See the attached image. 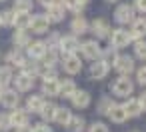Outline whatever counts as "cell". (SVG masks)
<instances>
[{"instance_id": "cell-2", "label": "cell", "mask_w": 146, "mask_h": 132, "mask_svg": "<svg viewBox=\"0 0 146 132\" xmlns=\"http://www.w3.org/2000/svg\"><path fill=\"white\" fill-rule=\"evenodd\" d=\"M110 90H112V94L118 96V98H130V94L134 92V82H132L130 76H120V78H116V80L112 82Z\"/></svg>"}, {"instance_id": "cell-28", "label": "cell", "mask_w": 146, "mask_h": 132, "mask_svg": "<svg viewBox=\"0 0 146 132\" xmlns=\"http://www.w3.org/2000/svg\"><path fill=\"white\" fill-rule=\"evenodd\" d=\"M34 8V0H14L12 12L14 14H30Z\"/></svg>"}, {"instance_id": "cell-1", "label": "cell", "mask_w": 146, "mask_h": 132, "mask_svg": "<svg viewBox=\"0 0 146 132\" xmlns=\"http://www.w3.org/2000/svg\"><path fill=\"white\" fill-rule=\"evenodd\" d=\"M108 38H110V48H114V50H122V48H126V46H130V44H132L128 30H126V28H122V26L112 28V30H110V34H108Z\"/></svg>"}, {"instance_id": "cell-47", "label": "cell", "mask_w": 146, "mask_h": 132, "mask_svg": "<svg viewBox=\"0 0 146 132\" xmlns=\"http://www.w3.org/2000/svg\"><path fill=\"white\" fill-rule=\"evenodd\" d=\"M2 92H4V88H2V86H0V96H2Z\"/></svg>"}, {"instance_id": "cell-44", "label": "cell", "mask_w": 146, "mask_h": 132, "mask_svg": "<svg viewBox=\"0 0 146 132\" xmlns=\"http://www.w3.org/2000/svg\"><path fill=\"white\" fill-rule=\"evenodd\" d=\"M54 2H56V0H38V4H42L44 8H48V6H50V4H54Z\"/></svg>"}, {"instance_id": "cell-22", "label": "cell", "mask_w": 146, "mask_h": 132, "mask_svg": "<svg viewBox=\"0 0 146 132\" xmlns=\"http://www.w3.org/2000/svg\"><path fill=\"white\" fill-rule=\"evenodd\" d=\"M114 124H124L126 120H128V114H126V110H124V106L122 104H118V102H114L112 106H110V110H108V114H106Z\"/></svg>"}, {"instance_id": "cell-27", "label": "cell", "mask_w": 146, "mask_h": 132, "mask_svg": "<svg viewBox=\"0 0 146 132\" xmlns=\"http://www.w3.org/2000/svg\"><path fill=\"white\" fill-rule=\"evenodd\" d=\"M60 58H62V56H60V52H58V50H50V48H48V50H46V54L42 56L40 64H42V66H46V68H56V66H58V62H60Z\"/></svg>"}, {"instance_id": "cell-19", "label": "cell", "mask_w": 146, "mask_h": 132, "mask_svg": "<svg viewBox=\"0 0 146 132\" xmlns=\"http://www.w3.org/2000/svg\"><path fill=\"white\" fill-rule=\"evenodd\" d=\"M4 60H6V66H10L12 70H14V68H22V66H24V62H26V54H24L22 50L12 48L10 52H6Z\"/></svg>"}, {"instance_id": "cell-46", "label": "cell", "mask_w": 146, "mask_h": 132, "mask_svg": "<svg viewBox=\"0 0 146 132\" xmlns=\"http://www.w3.org/2000/svg\"><path fill=\"white\" fill-rule=\"evenodd\" d=\"M106 2H110V4H114V2H120V0H106Z\"/></svg>"}, {"instance_id": "cell-11", "label": "cell", "mask_w": 146, "mask_h": 132, "mask_svg": "<svg viewBox=\"0 0 146 132\" xmlns=\"http://www.w3.org/2000/svg\"><path fill=\"white\" fill-rule=\"evenodd\" d=\"M46 44H44V40H32L30 44H28V48H26V58L28 60H34V62H40L42 60V56L46 54Z\"/></svg>"}, {"instance_id": "cell-49", "label": "cell", "mask_w": 146, "mask_h": 132, "mask_svg": "<svg viewBox=\"0 0 146 132\" xmlns=\"http://www.w3.org/2000/svg\"><path fill=\"white\" fill-rule=\"evenodd\" d=\"M134 132H140V130H134Z\"/></svg>"}, {"instance_id": "cell-30", "label": "cell", "mask_w": 146, "mask_h": 132, "mask_svg": "<svg viewBox=\"0 0 146 132\" xmlns=\"http://www.w3.org/2000/svg\"><path fill=\"white\" fill-rule=\"evenodd\" d=\"M12 80H14V70H12L10 66L2 64V66H0V86H2V88H8V86L12 84Z\"/></svg>"}, {"instance_id": "cell-16", "label": "cell", "mask_w": 146, "mask_h": 132, "mask_svg": "<svg viewBox=\"0 0 146 132\" xmlns=\"http://www.w3.org/2000/svg\"><path fill=\"white\" fill-rule=\"evenodd\" d=\"M28 30H32L34 34H48V30H50V22H48V18H46L44 14H34L32 20H30Z\"/></svg>"}, {"instance_id": "cell-8", "label": "cell", "mask_w": 146, "mask_h": 132, "mask_svg": "<svg viewBox=\"0 0 146 132\" xmlns=\"http://www.w3.org/2000/svg\"><path fill=\"white\" fill-rule=\"evenodd\" d=\"M60 64H62V70H64L66 74H70V76L82 72V58H80L78 54L62 56V58H60Z\"/></svg>"}, {"instance_id": "cell-17", "label": "cell", "mask_w": 146, "mask_h": 132, "mask_svg": "<svg viewBox=\"0 0 146 132\" xmlns=\"http://www.w3.org/2000/svg\"><path fill=\"white\" fill-rule=\"evenodd\" d=\"M108 72H110V66H108L106 62H102V60H94V62H90L88 76H90L92 80H102V78L108 76Z\"/></svg>"}, {"instance_id": "cell-45", "label": "cell", "mask_w": 146, "mask_h": 132, "mask_svg": "<svg viewBox=\"0 0 146 132\" xmlns=\"http://www.w3.org/2000/svg\"><path fill=\"white\" fill-rule=\"evenodd\" d=\"M16 132H32V126H22V128H16Z\"/></svg>"}, {"instance_id": "cell-13", "label": "cell", "mask_w": 146, "mask_h": 132, "mask_svg": "<svg viewBox=\"0 0 146 132\" xmlns=\"http://www.w3.org/2000/svg\"><path fill=\"white\" fill-rule=\"evenodd\" d=\"M90 30V22H88V18L86 16H74L72 20H70V34L72 36H82V34H86Z\"/></svg>"}, {"instance_id": "cell-39", "label": "cell", "mask_w": 146, "mask_h": 132, "mask_svg": "<svg viewBox=\"0 0 146 132\" xmlns=\"http://www.w3.org/2000/svg\"><path fill=\"white\" fill-rule=\"evenodd\" d=\"M88 132H110V130H108V126L104 122H92L88 126Z\"/></svg>"}, {"instance_id": "cell-43", "label": "cell", "mask_w": 146, "mask_h": 132, "mask_svg": "<svg viewBox=\"0 0 146 132\" xmlns=\"http://www.w3.org/2000/svg\"><path fill=\"white\" fill-rule=\"evenodd\" d=\"M138 102H140V106H142V112H146V90L138 96Z\"/></svg>"}, {"instance_id": "cell-14", "label": "cell", "mask_w": 146, "mask_h": 132, "mask_svg": "<svg viewBox=\"0 0 146 132\" xmlns=\"http://www.w3.org/2000/svg\"><path fill=\"white\" fill-rule=\"evenodd\" d=\"M12 84H14V90H16L18 94H20V92H30V90L34 88V78L28 76V74L18 72V74H14Z\"/></svg>"}, {"instance_id": "cell-29", "label": "cell", "mask_w": 146, "mask_h": 132, "mask_svg": "<svg viewBox=\"0 0 146 132\" xmlns=\"http://www.w3.org/2000/svg\"><path fill=\"white\" fill-rule=\"evenodd\" d=\"M40 94L44 96H50V98H56L58 96V80H42V86H40Z\"/></svg>"}, {"instance_id": "cell-31", "label": "cell", "mask_w": 146, "mask_h": 132, "mask_svg": "<svg viewBox=\"0 0 146 132\" xmlns=\"http://www.w3.org/2000/svg\"><path fill=\"white\" fill-rule=\"evenodd\" d=\"M118 56H120V54H118V50H114V48H110V46H108V48H102L100 60H102V62H106V64L112 68V66H114V62L118 60Z\"/></svg>"}, {"instance_id": "cell-32", "label": "cell", "mask_w": 146, "mask_h": 132, "mask_svg": "<svg viewBox=\"0 0 146 132\" xmlns=\"http://www.w3.org/2000/svg\"><path fill=\"white\" fill-rule=\"evenodd\" d=\"M30 20H32V14H14V24L12 26L16 30H28Z\"/></svg>"}, {"instance_id": "cell-5", "label": "cell", "mask_w": 146, "mask_h": 132, "mask_svg": "<svg viewBox=\"0 0 146 132\" xmlns=\"http://www.w3.org/2000/svg\"><path fill=\"white\" fill-rule=\"evenodd\" d=\"M80 52H82V56L86 58V60H100V54H102V46H100V42L98 40H94V38H90V40H84V42H80Z\"/></svg>"}, {"instance_id": "cell-42", "label": "cell", "mask_w": 146, "mask_h": 132, "mask_svg": "<svg viewBox=\"0 0 146 132\" xmlns=\"http://www.w3.org/2000/svg\"><path fill=\"white\" fill-rule=\"evenodd\" d=\"M10 122H8V112H0V130H8Z\"/></svg>"}, {"instance_id": "cell-20", "label": "cell", "mask_w": 146, "mask_h": 132, "mask_svg": "<svg viewBox=\"0 0 146 132\" xmlns=\"http://www.w3.org/2000/svg\"><path fill=\"white\" fill-rule=\"evenodd\" d=\"M30 42H32V36H30L28 30H14V34H12V44H14L16 50H26Z\"/></svg>"}, {"instance_id": "cell-36", "label": "cell", "mask_w": 146, "mask_h": 132, "mask_svg": "<svg viewBox=\"0 0 146 132\" xmlns=\"http://www.w3.org/2000/svg\"><path fill=\"white\" fill-rule=\"evenodd\" d=\"M66 128H70L72 132H84V128H86V120H84L82 116H72V118H70V124H68Z\"/></svg>"}, {"instance_id": "cell-10", "label": "cell", "mask_w": 146, "mask_h": 132, "mask_svg": "<svg viewBox=\"0 0 146 132\" xmlns=\"http://www.w3.org/2000/svg\"><path fill=\"white\" fill-rule=\"evenodd\" d=\"M114 70H116L120 76H130V74L136 70V62H134L132 56H128V54H120L118 60L114 62Z\"/></svg>"}, {"instance_id": "cell-18", "label": "cell", "mask_w": 146, "mask_h": 132, "mask_svg": "<svg viewBox=\"0 0 146 132\" xmlns=\"http://www.w3.org/2000/svg\"><path fill=\"white\" fill-rule=\"evenodd\" d=\"M70 102H72V106L74 108H88L90 106V102H92V96H90V92L88 90H80V88H76V92L68 98Z\"/></svg>"}, {"instance_id": "cell-21", "label": "cell", "mask_w": 146, "mask_h": 132, "mask_svg": "<svg viewBox=\"0 0 146 132\" xmlns=\"http://www.w3.org/2000/svg\"><path fill=\"white\" fill-rule=\"evenodd\" d=\"M44 102H46V98L42 96V94H30L28 98H26V112L28 114H38L40 110H42V106H44Z\"/></svg>"}, {"instance_id": "cell-40", "label": "cell", "mask_w": 146, "mask_h": 132, "mask_svg": "<svg viewBox=\"0 0 146 132\" xmlns=\"http://www.w3.org/2000/svg\"><path fill=\"white\" fill-rule=\"evenodd\" d=\"M32 132H52V126L46 122H36L32 124Z\"/></svg>"}, {"instance_id": "cell-50", "label": "cell", "mask_w": 146, "mask_h": 132, "mask_svg": "<svg viewBox=\"0 0 146 132\" xmlns=\"http://www.w3.org/2000/svg\"><path fill=\"white\" fill-rule=\"evenodd\" d=\"M0 26H2V24H0Z\"/></svg>"}, {"instance_id": "cell-7", "label": "cell", "mask_w": 146, "mask_h": 132, "mask_svg": "<svg viewBox=\"0 0 146 132\" xmlns=\"http://www.w3.org/2000/svg\"><path fill=\"white\" fill-rule=\"evenodd\" d=\"M128 34H130V40H132V42H136V40H146V16H136V18L130 22Z\"/></svg>"}, {"instance_id": "cell-23", "label": "cell", "mask_w": 146, "mask_h": 132, "mask_svg": "<svg viewBox=\"0 0 146 132\" xmlns=\"http://www.w3.org/2000/svg\"><path fill=\"white\" fill-rule=\"evenodd\" d=\"M74 114H72V110L70 108H66V106H58L56 108V112H54V124H58V126H62V128H66L68 124H70V118H72Z\"/></svg>"}, {"instance_id": "cell-12", "label": "cell", "mask_w": 146, "mask_h": 132, "mask_svg": "<svg viewBox=\"0 0 146 132\" xmlns=\"http://www.w3.org/2000/svg\"><path fill=\"white\" fill-rule=\"evenodd\" d=\"M0 104L8 110H14L20 106V94L14 90V88H4L2 96H0Z\"/></svg>"}, {"instance_id": "cell-3", "label": "cell", "mask_w": 146, "mask_h": 132, "mask_svg": "<svg viewBox=\"0 0 146 132\" xmlns=\"http://www.w3.org/2000/svg\"><path fill=\"white\" fill-rule=\"evenodd\" d=\"M58 52H60V56L78 54L80 52V38H76L72 34H62L60 36V44H58Z\"/></svg>"}, {"instance_id": "cell-6", "label": "cell", "mask_w": 146, "mask_h": 132, "mask_svg": "<svg viewBox=\"0 0 146 132\" xmlns=\"http://www.w3.org/2000/svg\"><path fill=\"white\" fill-rule=\"evenodd\" d=\"M8 122L10 128H22V126H30V114L26 112V108H14L8 112Z\"/></svg>"}, {"instance_id": "cell-24", "label": "cell", "mask_w": 146, "mask_h": 132, "mask_svg": "<svg viewBox=\"0 0 146 132\" xmlns=\"http://www.w3.org/2000/svg\"><path fill=\"white\" fill-rule=\"evenodd\" d=\"M76 82L72 78H64V80H58V96L62 98H70L74 92H76Z\"/></svg>"}, {"instance_id": "cell-41", "label": "cell", "mask_w": 146, "mask_h": 132, "mask_svg": "<svg viewBox=\"0 0 146 132\" xmlns=\"http://www.w3.org/2000/svg\"><path fill=\"white\" fill-rule=\"evenodd\" d=\"M132 8H134L136 12H140V14H144V16H146V0H134Z\"/></svg>"}, {"instance_id": "cell-25", "label": "cell", "mask_w": 146, "mask_h": 132, "mask_svg": "<svg viewBox=\"0 0 146 132\" xmlns=\"http://www.w3.org/2000/svg\"><path fill=\"white\" fill-rule=\"evenodd\" d=\"M122 106H124V110H126V114H128V118H138V116L142 114V106H140V102H138V98H134V96H130V98H126V102H124Z\"/></svg>"}, {"instance_id": "cell-15", "label": "cell", "mask_w": 146, "mask_h": 132, "mask_svg": "<svg viewBox=\"0 0 146 132\" xmlns=\"http://www.w3.org/2000/svg\"><path fill=\"white\" fill-rule=\"evenodd\" d=\"M44 16L48 18V22H50V24H58V22H62V20H64V16H66V8H64L62 4L54 2V4H50V6L46 8Z\"/></svg>"}, {"instance_id": "cell-48", "label": "cell", "mask_w": 146, "mask_h": 132, "mask_svg": "<svg viewBox=\"0 0 146 132\" xmlns=\"http://www.w3.org/2000/svg\"><path fill=\"white\" fill-rule=\"evenodd\" d=\"M0 2H6V0H0Z\"/></svg>"}, {"instance_id": "cell-38", "label": "cell", "mask_w": 146, "mask_h": 132, "mask_svg": "<svg viewBox=\"0 0 146 132\" xmlns=\"http://www.w3.org/2000/svg\"><path fill=\"white\" fill-rule=\"evenodd\" d=\"M134 74H136V82H138L140 86H146V64L140 66V68H136Z\"/></svg>"}, {"instance_id": "cell-35", "label": "cell", "mask_w": 146, "mask_h": 132, "mask_svg": "<svg viewBox=\"0 0 146 132\" xmlns=\"http://www.w3.org/2000/svg\"><path fill=\"white\" fill-rule=\"evenodd\" d=\"M112 104H114L112 96H102V98L98 100V104H96V110H98V114H104V116H106Z\"/></svg>"}, {"instance_id": "cell-33", "label": "cell", "mask_w": 146, "mask_h": 132, "mask_svg": "<svg viewBox=\"0 0 146 132\" xmlns=\"http://www.w3.org/2000/svg\"><path fill=\"white\" fill-rule=\"evenodd\" d=\"M134 60L138 58V60H142V62H146V40H136L134 42Z\"/></svg>"}, {"instance_id": "cell-37", "label": "cell", "mask_w": 146, "mask_h": 132, "mask_svg": "<svg viewBox=\"0 0 146 132\" xmlns=\"http://www.w3.org/2000/svg\"><path fill=\"white\" fill-rule=\"evenodd\" d=\"M0 24H2V26H12L14 24V12H12V8H6V10L0 12Z\"/></svg>"}, {"instance_id": "cell-26", "label": "cell", "mask_w": 146, "mask_h": 132, "mask_svg": "<svg viewBox=\"0 0 146 132\" xmlns=\"http://www.w3.org/2000/svg\"><path fill=\"white\" fill-rule=\"evenodd\" d=\"M56 108H58V104H56V102L46 100V102H44V106H42V110L38 112V114H40V118H42V122L50 124V122L54 120V112H56Z\"/></svg>"}, {"instance_id": "cell-34", "label": "cell", "mask_w": 146, "mask_h": 132, "mask_svg": "<svg viewBox=\"0 0 146 132\" xmlns=\"http://www.w3.org/2000/svg\"><path fill=\"white\" fill-rule=\"evenodd\" d=\"M60 32H56V30H52V32H48V36H46V40H44V44H46V48H50V50H58V44H60Z\"/></svg>"}, {"instance_id": "cell-4", "label": "cell", "mask_w": 146, "mask_h": 132, "mask_svg": "<svg viewBox=\"0 0 146 132\" xmlns=\"http://www.w3.org/2000/svg\"><path fill=\"white\" fill-rule=\"evenodd\" d=\"M134 18H136V10L132 8V4L122 2V4H118V6H116V10H114V20H116L122 28H124V26H128Z\"/></svg>"}, {"instance_id": "cell-9", "label": "cell", "mask_w": 146, "mask_h": 132, "mask_svg": "<svg viewBox=\"0 0 146 132\" xmlns=\"http://www.w3.org/2000/svg\"><path fill=\"white\" fill-rule=\"evenodd\" d=\"M110 30H112V26H110V22L106 18H94L90 22V30L88 32H92L96 36L94 40H102V38H108Z\"/></svg>"}]
</instances>
